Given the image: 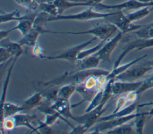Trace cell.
I'll list each match as a JSON object with an SVG mask.
<instances>
[{"mask_svg": "<svg viewBox=\"0 0 153 134\" xmlns=\"http://www.w3.org/2000/svg\"><path fill=\"white\" fill-rule=\"evenodd\" d=\"M109 72L108 70L97 68L91 70H78L73 72L68 71L58 77L42 83V85L45 88L69 84L76 86L83 83L88 77L91 75L99 77L102 75L108 74Z\"/></svg>", "mask_w": 153, "mask_h": 134, "instance_id": "6da1fadb", "label": "cell"}, {"mask_svg": "<svg viewBox=\"0 0 153 134\" xmlns=\"http://www.w3.org/2000/svg\"><path fill=\"white\" fill-rule=\"evenodd\" d=\"M109 13H102L97 11L92 7H90L88 9L78 13L69 15H58L56 17L48 15L47 22L61 21V20H75V21H85L97 19H105Z\"/></svg>", "mask_w": 153, "mask_h": 134, "instance_id": "7a4b0ae2", "label": "cell"}, {"mask_svg": "<svg viewBox=\"0 0 153 134\" xmlns=\"http://www.w3.org/2000/svg\"><path fill=\"white\" fill-rule=\"evenodd\" d=\"M118 29L114 25L107 22L106 24L97 26L93 28L79 32H51V33H63L72 35H91L101 40H108Z\"/></svg>", "mask_w": 153, "mask_h": 134, "instance_id": "3957f363", "label": "cell"}, {"mask_svg": "<svg viewBox=\"0 0 153 134\" xmlns=\"http://www.w3.org/2000/svg\"><path fill=\"white\" fill-rule=\"evenodd\" d=\"M104 20L114 25L123 34L130 32H134L140 29L143 26L133 24V23L128 20L126 14H124L122 11L109 13L108 15Z\"/></svg>", "mask_w": 153, "mask_h": 134, "instance_id": "277c9868", "label": "cell"}, {"mask_svg": "<svg viewBox=\"0 0 153 134\" xmlns=\"http://www.w3.org/2000/svg\"><path fill=\"white\" fill-rule=\"evenodd\" d=\"M96 39L97 38L94 36L90 40L74 46L59 54L51 56H45L43 55L41 58L47 60H65L70 62H76L77 57L79 52L84 49L85 47L96 40Z\"/></svg>", "mask_w": 153, "mask_h": 134, "instance_id": "5b68a950", "label": "cell"}, {"mask_svg": "<svg viewBox=\"0 0 153 134\" xmlns=\"http://www.w3.org/2000/svg\"><path fill=\"white\" fill-rule=\"evenodd\" d=\"M106 103L107 101L106 102V101H104V100H102L101 103L97 107L91 111L85 113V114L84 115L80 116H74L72 120L75 121L78 124L84 125V126L88 130L90 127L97 123L99 119L101 117V116L106 110L107 107L104 108Z\"/></svg>", "mask_w": 153, "mask_h": 134, "instance_id": "8992f818", "label": "cell"}, {"mask_svg": "<svg viewBox=\"0 0 153 134\" xmlns=\"http://www.w3.org/2000/svg\"><path fill=\"white\" fill-rule=\"evenodd\" d=\"M146 7H153V2H143L137 0H128L114 5H106L99 3L95 4L92 7L97 11L103 10H115L117 11H122L123 10H138Z\"/></svg>", "mask_w": 153, "mask_h": 134, "instance_id": "52a82bcc", "label": "cell"}, {"mask_svg": "<svg viewBox=\"0 0 153 134\" xmlns=\"http://www.w3.org/2000/svg\"><path fill=\"white\" fill-rule=\"evenodd\" d=\"M142 113H132L131 114L120 117L115 119H113L109 120L102 121L100 122H97L96 126L94 127V129L91 133H98L100 132H102L105 130H109L111 129H113L115 127L120 126L121 124L128 123V121L135 119L136 117L139 116Z\"/></svg>", "mask_w": 153, "mask_h": 134, "instance_id": "ba28073f", "label": "cell"}, {"mask_svg": "<svg viewBox=\"0 0 153 134\" xmlns=\"http://www.w3.org/2000/svg\"><path fill=\"white\" fill-rule=\"evenodd\" d=\"M151 47H153V38H138L133 41H131L126 46V48L118 57L114 64L113 68L118 67L123 58L130 51L134 49H136V51H140Z\"/></svg>", "mask_w": 153, "mask_h": 134, "instance_id": "9c48e42d", "label": "cell"}, {"mask_svg": "<svg viewBox=\"0 0 153 134\" xmlns=\"http://www.w3.org/2000/svg\"><path fill=\"white\" fill-rule=\"evenodd\" d=\"M150 70H152V68L148 61L145 64L141 66L130 67L125 71L117 76L115 80L126 82H135V80L143 77L144 75Z\"/></svg>", "mask_w": 153, "mask_h": 134, "instance_id": "30bf717a", "label": "cell"}, {"mask_svg": "<svg viewBox=\"0 0 153 134\" xmlns=\"http://www.w3.org/2000/svg\"><path fill=\"white\" fill-rule=\"evenodd\" d=\"M37 14H32L30 15H26V17L17 21V24L13 27L7 29L1 30L0 32V39H2L7 37L8 35L13 31L18 30L20 32L22 36L25 35L29 32L30 29L34 26V21Z\"/></svg>", "mask_w": 153, "mask_h": 134, "instance_id": "8fae6325", "label": "cell"}, {"mask_svg": "<svg viewBox=\"0 0 153 134\" xmlns=\"http://www.w3.org/2000/svg\"><path fill=\"white\" fill-rule=\"evenodd\" d=\"M123 35V33L120 31L111 40L106 41L98 52L95 54L101 61L108 63L111 62V55L121 39Z\"/></svg>", "mask_w": 153, "mask_h": 134, "instance_id": "7c38bea8", "label": "cell"}, {"mask_svg": "<svg viewBox=\"0 0 153 134\" xmlns=\"http://www.w3.org/2000/svg\"><path fill=\"white\" fill-rule=\"evenodd\" d=\"M51 31L47 30L44 29L43 26L40 25L34 24L33 27L30 30L27 32L23 38L19 40V43L22 46H27L33 48L38 44V38L42 33H51Z\"/></svg>", "mask_w": 153, "mask_h": 134, "instance_id": "4fadbf2b", "label": "cell"}, {"mask_svg": "<svg viewBox=\"0 0 153 134\" xmlns=\"http://www.w3.org/2000/svg\"><path fill=\"white\" fill-rule=\"evenodd\" d=\"M142 83V81L126 82L114 80L111 84V91L112 95H118L124 93H128L136 91Z\"/></svg>", "mask_w": 153, "mask_h": 134, "instance_id": "5bb4252c", "label": "cell"}, {"mask_svg": "<svg viewBox=\"0 0 153 134\" xmlns=\"http://www.w3.org/2000/svg\"><path fill=\"white\" fill-rule=\"evenodd\" d=\"M13 117L15 120L16 127H26L33 132L39 133V132L36 129V127H35L32 124L33 121L36 119L35 116L29 115L27 114H22L19 113L14 115Z\"/></svg>", "mask_w": 153, "mask_h": 134, "instance_id": "9a60e30c", "label": "cell"}, {"mask_svg": "<svg viewBox=\"0 0 153 134\" xmlns=\"http://www.w3.org/2000/svg\"><path fill=\"white\" fill-rule=\"evenodd\" d=\"M51 107L65 119H71L72 120L74 116L72 115L71 113V106L69 104V101L63 99L57 98L51 103Z\"/></svg>", "mask_w": 153, "mask_h": 134, "instance_id": "2e32d148", "label": "cell"}, {"mask_svg": "<svg viewBox=\"0 0 153 134\" xmlns=\"http://www.w3.org/2000/svg\"><path fill=\"white\" fill-rule=\"evenodd\" d=\"M98 91H99L97 90V89H88L85 88L82 83L76 85V92H78L81 95L82 100L76 104L72 105L71 108L77 107V106L79 105L80 104H81L82 103L86 102V101L90 102Z\"/></svg>", "mask_w": 153, "mask_h": 134, "instance_id": "e0dca14e", "label": "cell"}, {"mask_svg": "<svg viewBox=\"0 0 153 134\" xmlns=\"http://www.w3.org/2000/svg\"><path fill=\"white\" fill-rule=\"evenodd\" d=\"M0 46H2L8 50L13 57H19L23 53L22 45L19 42H13L7 38L1 39Z\"/></svg>", "mask_w": 153, "mask_h": 134, "instance_id": "ac0fdd59", "label": "cell"}, {"mask_svg": "<svg viewBox=\"0 0 153 134\" xmlns=\"http://www.w3.org/2000/svg\"><path fill=\"white\" fill-rule=\"evenodd\" d=\"M139 107V105H137L136 102L131 103L129 105L125 107L119 111L115 113H112L111 114L104 116V117H101L97 122L102 121H106V120H111L113 119L120 117H123L126 116L129 114H131L134 112V111L137 109V108Z\"/></svg>", "mask_w": 153, "mask_h": 134, "instance_id": "d6986e66", "label": "cell"}, {"mask_svg": "<svg viewBox=\"0 0 153 134\" xmlns=\"http://www.w3.org/2000/svg\"><path fill=\"white\" fill-rule=\"evenodd\" d=\"M100 61L99 58L94 54L81 60H77L76 63L79 70H91L96 68Z\"/></svg>", "mask_w": 153, "mask_h": 134, "instance_id": "ffe728a7", "label": "cell"}, {"mask_svg": "<svg viewBox=\"0 0 153 134\" xmlns=\"http://www.w3.org/2000/svg\"><path fill=\"white\" fill-rule=\"evenodd\" d=\"M24 110L25 109L23 105H19L16 104L5 102L1 107V120L5 117L14 116Z\"/></svg>", "mask_w": 153, "mask_h": 134, "instance_id": "44dd1931", "label": "cell"}, {"mask_svg": "<svg viewBox=\"0 0 153 134\" xmlns=\"http://www.w3.org/2000/svg\"><path fill=\"white\" fill-rule=\"evenodd\" d=\"M146 57V55H144L142 57H140L129 63H127L126 64H123L121 66H118V67H115V68H113L112 70L111 71L109 72V73L108 74V79L109 80V81L111 80H115V78L117 76H118L119 74H121L122 73H123L124 71H125L126 70H127L128 68H130V67L133 66V65H134L137 62L140 61V60H142V59L145 58Z\"/></svg>", "mask_w": 153, "mask_h": 134, "instance_id": "7402d4cb", "label": "cell"}, {"mask_svg": "<svg viewBox=\"0 0 153 134\" xmlns=\"http://www.w3.org/2000/svg\"><path fill=\"white\" fill-rule=\"evenodd\" d=\"M43 98L42 91L36 92L27 98L22 105L25 110H30L35 107H38L42 102Z\"/></svg>", "mask_w": 153, "mask_h": 134, "instance_id": "603a6c76", "label": "cell"}, {"mask_svg": "<svg viewBox=\"0 0 153 134\" xmlns=\"http://www.w3.org/2000/svg\"><path fill=\"white\" fill-rule=\"evenodd\" d=\"M75 92H76V85L70 84L62 85L58 89L57 98L69 101L70 98Z\"/></svg>", "mask_w": 153, "mask_h": 134, "instance_id": "cb8c5ba5", "label": "cell"}, {"mask_svg": "<svg viewBox=\"0 0 153 134\" xmlns=\"http://www.w3.org/2000/svg\"><path fill=\"white\" fill-rule=\"evenodd\" d=\"M149 7H146L141 8L140 9L137 10L135 11L127 13L126 14V15L128 20L130 22L133 23L147 16L151 11V10L149 9Z\"/></svg>", "mask_w": 153, "mask_h": 134, "instance_id": "d4e9b609", "label": "cell"}, {"mask_svg": "<svg viewBox=\"0 0 153 134\" xmlns=\"http://www.w3.org/2000/svg\"><path fill=\"white\" fill-rule=\"evenodd\" d=\"M26 15H21L20 12L17 10H16L10 13H1L0 16V23L2 24L10 22L12 21H18L22 19L25 18L26 17Z\"/></svg>", "mask_w": 153, "mask_h": 134, "instance_id": "484cf974", "label": "cell"}, {"mask_svg": "<svg viewBox=\"0 0 153 134\" xmlns=\"http://www.w3.org/2000/svg\"><path fill=\"white\" fill-rule=\"evenodd\" d=\"M135 133L133 124H127V123L111 129L106 132L108 134H130Z\"/></svg>", "mask_w": 153, "mask_h": 134, "instance_id": "4316f807", "label": "cell"}, {"mask_svg": "<svg viewBox=\"0 0 153 134\" xmlns=\"http://www.w3.org/2000/svg\"><path fill=\"white\" fill-rule=\"evenodd\" d=\"M19 57H14V60L13 61L11 66H10L8 71H7V76L4 83V85H3V88H2V94H1V107L4 104V103L5 102V98H6V94H7V88L8 87V84L10 82V77H11V74L12 73V70L14 66V64L16 63V61H17V60L18 59Z\"/></svg>", "mask_w": 153, "mask_h": 134, "instance_id": "83f0119b", "label": "cell"}, {"mask_svg": "<svg viewBox=\"0 0 153 134\" xmlns=\"http://www.w3.org/2000/svg\"><path fill=\"white\" fill-rule=\"evenodd\" d=\"M133 33L138 38H153V23L143 25L142 27Z\"/></svg>", "mask_w": 153, "mask_h": 134, "instance_id": "f1b7e54d", "label": "cell"}, {"mask_svg": "<svg viewBox=\"0 0 153 134\" xmlns=\"http://www.w3.org/2000/svg\"><path fill=\"white\" fill-rule=\"evenodd\" d=\"M39 9L48 15L56 17L60 15L57 7L53 2H43L39 4Z\"/></svg>", "mask_w": 153, "mask_h": 134, "instance_id": "f546056e", "label": "cell"}, {"mask_svg": "<svg viewBox=\"0 0 153 134\" xmlns=\"http://www.w3.org/2000/svg\"><path fill=\"white\" fill-rule=\"evenodd\" d=\"M106 41L107 40H101L100 42H99L96 46H93L91 48L82 50L78 55L77 60H81V59L84 58L85 57H89L90 55L95 54L102 47V46L105 44V43Z\"/></svg>", "mask_w": 153, "mask_h": 134, "instance_id": "4dcf8cb0", "label": "cell"}, {"mask_svg": "<svg viewBox=\"0 0 153 134\" xmlns=\"http://www.w3.org/2000/svg\"><path fill=\"white\" fill-rule=\"evenodd\" d=\"M104 89H101L96 94L94 95L93 98L91 99V101L90 102V104H88V107H87L85 112L87 113L89 111H91V110H94L96 107H97L102 102L103 96V92H104Z\"/></svg>", "mask_w": 153, "mask_h": 134, "instance_id": "1f68e13d", "label": "cell"}, {"mask_svg": "<svg viewBox=\"0 0 153 134\" xmlns=\"http://www.w3.org/2000/svg\"><path fill=\"white\" fill-rule=\"evenodd\" d=\"M15 128H16L15 120L13 116L5 117L4 119L1 120V130L3 133V130L12 131Z\"/></svg>", "mask_w": 153, "mask_h": 134, "instance_id": "d6a6232c", "label": "cell"}, {"mask_svg": "<svg viewBox=\"0 0 153 134\" xmlns=\"http://www.w3.org/2000/svg\"><path fill=\"white\" fill-rule=\"evenodd\" d=\"M147 116H148V112L142 113L139 116L135 119L133 125L136 133H143V127L146 120V117Z\"/></svg>", "mask_w": 153, "mask_h": 134, "instance_id": "836d02e7", "label": "cell"}, {"mask_svg": "<svg viewBox=\"0 0 153 134\" xmlns=\"http://www.w3.org/2000/svg\"><path fill=\"white\" fill-rule=\"evenodd\" d=\"M22 7L31 11H35L39 8V3L37 0H14Z\"/></svg>", "mask_w": 153, "mask_h": 134, "instance_id": "e575fe53", "label": "cell"}, {"mask_svg": "<svg viewBox=\"0 0 153 134\" xmlns=\"http://www.w3.org/2000/svg\"><path fill=\"white\" fill-rule=\"evenodd\" d=\"M153 88V74L148 76L144 80L142 81V83L139 88L136 91L140 96L146 91Z\"/></svg>", "mask_w": 153, "mask_h": 134, "instance_id": "d590c367", "label": "cell"}, {"mask_svg": "<svg viewBox=\"0 0 153 134\" xmlns=\"http://www.w3.org/2000/svg\"><path fill=\"white\" fill-rule=\"evenodd\" d=\"M13 56L5 48L0 46V64H2Z\"/></svg>", "mask_w": 153, "mask_h": 134, "instance_id": "8d00e7d4", "label": "cell"}, {"mask_svg": "<svg viewBox=\"0 0 153 134\" xmlns=\"http://www.w3.org/2000/svg\"><path fill=\"white\" fill-rule=\"evenodd\" d=\"M127 102H128L126 99V97H120V98H118V99L117 100V103H116L115 108L114 110V111L112 112V113H117V112L119 111L120 110H121V109H123V108H124Z\"/></svg>", "mask_w": 153, "mask_h": 134, "instance_id": "74e56055", "label": "cell"}, {"mask_svg": "<svg viewBox=\"0 0 153 134\" xmlns=\"http://www.w3.org/2000/svg\"><path fill=\"white\" fill-rule=\"evenodd\" d=\"M139 96H140L138 95L136 91H131L128 92L126 97L128 102H129L130 103H133L137 101V99Z\"/></svg>", "mask_w": 153, "mask_h": 134, "instance_id": "f35d334b", "label": "cell"}, {"mask_svg": "<svg viewBox=\"0 0 153 134\" xmlns=\"http://www.w3.org/2000/svg\"><path fill=\"white\" fill-rule=\"evenodd\" d=\"M87 131V130L84 125L78 124L77 126H74L72 127V130L69 132V133H84Z\"/></svg>", "mask_w": 153, "mask_h": 134, "instance_id": "ab89813d", "label": "cell"}, {"mask_svg": "<svg viewBox=\"0 0 153 134\" xmlns=\"http://www.w3.org/2000/svg\"><path fill=\"white\" fill-rule=\"evenodd\" d=\"M43 49L39 45L38 43L32 48V54L35 57L41 58V57L43 55Z\"/></svg>", "mask_w": 153, "mask_h": 134, "instance_id": "60d3db41", "label": "cell"}, {"mask_svg": "<svg viewBox=\"0 0 153 134\" xmlns=\"http://www.w3.org/2000/svg\"><path fill=\"white\" fill-rule=\"evenodd\" d=\"M71 2H76V3H89L92 5L93 7L95 4L102 3L103 0H68Z\"/></svg>", "mask_w": 153, "mask_h": 134, "instance_id": "b9f144b4", "label": "cell"}, {"mask_svg": "<svg viewBox=\"0 0 153 134\" xmlns=\"http://www.w3.org/2000/svg\"><path fill=\"white\" fill-rule=\"evenodd\" d=\"M38 2L40 3H43V2H52L54 0H37Z\"/></svg>", "mask_w": 153, "mask_h": 134, "instance_id": "7bdbcfd3", "label": "cell"}, {"mask_svg": "<svg viewBox=\"0 0 153 134\" xmlns=\"http://www.w3.org/2000/svg\"><path fill=\"white\" fill-rule=\"evenodd\" d=\"M148 116H153V108H151V109L150 110V111H149L148 112Z\"/></svg>", "mask_w": 153, "mask_h": 134, "instance_id": "ee69618b", "label": "cell"}, {"mask_svg": "<svg viewBox=\"0 0 153 134\" xmlns=\"http://www.w3.org/2000/svg\"><path fill=\"white\" fill-rule=\"evenodd\" d=\"M148 63H149V64L151 66V67H152V71H153V60H152V61H148ZM152 74H153V73H152Z\"/></svg>", "mask_w": 153, "mask_h": 134, "instance_id": "f6af8a7d", "label": "cell"}, {"mask_svg": "<svg viewBox=\"0 0 153 134\" xmlns=\"http://www.w3.org/2000/svg\"><path fill=\"white\" fill-rule=\"evenodd\" d=\"M152 11H153V7H152Z\"/></svg>", "mask_w": 153, "mask_h": 134, "instance_id": "bcb514c9", "label": "cell"}]
</instances>
